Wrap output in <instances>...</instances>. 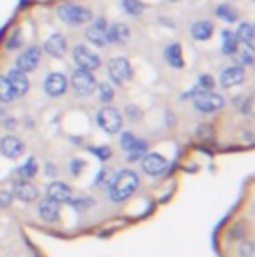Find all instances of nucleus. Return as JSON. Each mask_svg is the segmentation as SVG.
Listing matches in <instances>:
<instances>
[{
  "instance_id": "obj_11",
  "label": "nucleus",
  "mask_w": 255,
  "mask_h": 257,
  "mask_svg": "<svg viewBox=\"0 0 255 257\" xmlns=\"http://www.w3.org/2000/svg\"><path fill=\"white\" fill-rule=\"evenodd\" d=\"M0 154H2L4 158H8V160H14V158L22 156V154H24V144H22V140H18V138H14V136H6V138L0 142Z\"/></svg>"
},
{
  "instance_id": "obj_26",
  "label": "nucleus",
  "mask_w": 255,
  "mask_h": 257,
  "mask_svg": "<svg viewBox=\"0 0 255 257\" xmlns=\"http://www.w3.org/2000/svg\"><path fill=\"white\" fill-rule=\"evenodd\" d=\"M36 172H38V166H36V160L34 158H30L20 170H18V176L22 178V180H30V178H34L36 176Z\"/></svg>"
},
{
  "instance_id": "obj_9",
  "label": "nucleus",
  "mask_w": 255,
  "mask_h": 257,
  "mask_svg": "<svg viewBox=\"0 0 255 257\" xmlns=\"http://www.w3.org/2000/svg\"><path fill=\"white\" fill-rule=\"evenodd\" d=\"M40 62V48L38 46H30L28 50H24L18 60H16V68L22 72H32Z\"/></svg>"
},
{
  "instance_id": "obj_39",
  "label": "nucleus",
  "mask_w": 255,
  "mask_h": 257,
  "mask_svg": "<svg viewBox=\"0 0 255 257\" xmlns=\"http://www.w3.org/2000/svg\"><path fill=\"white\" fill-rule=\"evenodd\" d=\"M170 2H176V0H170Z\"/></svg>"
},
{
  "instance_id": "obj_34",
  "label": "nucleus",
  "mask_w": 255,
  "mask_h": 257,
  "mask_svg": "<svg viewBox=\"0 0 255 257\" xmlns=\"http://www.w3.org/2000/svg\"><path fill=\"white\" fill-rule=\"evenodd\" d=\"M12 203V193L0 192V207H8Z\"/></svg>"
},
{
  "instance_id": "obj_36",
  "label": "nucleus",
  "mask_w": 255,
  "mask_h": 257,
  "mask_svg": "<svg viewBox=\"0 0 255 257\" xmlns=\"http://www.w3.org/2000/svg\"><path fill=\"white\" fill-rule=\"evenodd\" d=\"M18 44H20V36H18V34H14V36H12V40L8 42V48H16Z\"/></svg>"
},
{
  "instance_id": "obj_35",
  "label": "nucleus",
  "mask_w": 255,
  "mask_h": 257,
  "mask_svg": "<svg viewBox=\"0 0 255 257\" xmlns=\"http://www.w3.org/2000/svg\"><path fill=\"white\" fill-rule=\"evenodd\" d=\"M251 54H253L251 48H249L247 52H243V62H245V64H253V56H251Z\"/></svg>"
},
{
  "instance_id": "obj_14",
  "label": "nucleus",
  "mask_w": 255,
  "mask_h": 257,
  "mask_svg": "<svg viewBox=\"0 0 255 257\" xmlns=\"http://www.w3.org/2000/svg\"><path fill=\"white\" fill-rule=\"evenodd\" d=\"M6 80H8V82H10V86L14 88L16 96H20V94H26V92H28L30 82H28V78H26V72H22V70L14 68V70H10V72H8Z\"/></svg>"
},
{
  "instance_id": "obj_16",
  "label": "nucleus",
  "mask_w": 255,
  "mask_h": 257,
  "mask_svg": "<svg viewBox=\"0 0 255 257\" xmlns=\"http://www.w3.org/2000/svg\"><path fill=\"white\" fill-rule=\"evenodd\" d=\"M14 195L22 201H36L38 199V190L34 184L26 182V180H20V182H14Z\"/></svg>"
},
{
  "instance_id": "obj_5",
  "label": "nucleus",
  "mask_w": 255,
  "mask_h": 257,
  "mask_svg": "<svg viewBox=\"0 0 255 257\" xmlns=\"http://www.w3.org/2000/svg\"><path fill=\"white\" fill-rule=\"evenodd\" d=\"M108 76H110V80H112L114 84H118V86L128 82V80L132 78L130 62H128L126 58H114V60H110V64H108Z\"/></svg>"
},
{
  "instance_id": "obj_38",
  "label": "nucleus",
  "mask_w": 255,
  "mask_h": 257,
  "mask_svg": "<svg viewBox=\"0 0 255 257\" xmlns=\"http://www.w3.org/2000/svg\"><path fill=\"white\" fill-rule=\"evenodd\" d=\"M72 166H74L72 168V174H78L80 172V162H72Z\"/></svg>"
},
{
  "instance_id": "obj_17",
  "label": "nucleus",
  "mask_w": 255,
  "mask_h": 257,
  "mask_svg": "<svg viewBox=\"0 0 255 257\" xmlns=\"http://www.w3.org/2000/svg\"><path fill=\"white\" fill-rule=\"evenodd\" d=\"M48 197L54 199L56 203H68L72 201V190L62 182H54L48 186Z\"/></svg>"
},
{
  "instance_id": "obj_22",
  "label": "nucleus",
  "mask_w": 255,
  "mask_h": 257,
  "mask_svg": "<svg viewBox=\"0 0 255 257\" xmlns=\"http://www.w3.org/2000/svg\"><path fill=\"white\" fill-rule=\"evenodd\" d=\"M166 60L172 68H182L184 58H182V46L180 44H170L166 48Z\"/></svg>"
},
{
  "instance_id": "obj_24",
  "label": "nucleus",
  "mask_w": 255,
  "mask_h": 257,
  "mask_svg": "<svg viewBox=\"0 0 255 257\" xmlns=\"http://www.w3.org/2000/svg\"><path fill=\"white\" fill-rule=\"evenodd\" d=\"M14 98H16L14 88L10 86V82L6 80V76H0V102L8 104V102H12Z\"/></svg>"
},
{
  "instance_id": "obj_29",
  "label": "nucleus",
  "mask_w": 255,
  "mask_h": 257,
  "mask_svg": "<svg viewBox=\"0 0 255 257\" xmlns=\"http://www.w3.org/2000/svg\"><path fill=\"white\" fill-rule=\"evenodd\" d=\"M124 10L132 16H140L144 12V4L140 0H124Z\"/></svg>"
},
{
  "instance_id": "obj_19",
  "label": "nucleus",
  "mask_w": 255,
  "mask_h": 257,
  "mask_svg": "<svg viewBox=\"0 0 255 257\" xmlns=\"http://www.w3.org/2000/svg\"><path fill=\"white\" fill-rule=\"evenodd\" d=\"M40 217L44 219V221H56L58 219V215H60V203H56L54 199H50V197H46L42 203H40Z\"/></svg>"
},
{
  "instance_id": "obj_30",
  "label": "nucleus",
  "mask_w": 255,
  "mask_h": 257,
  "mask_svg": "<svg viewBox=\"0 0 255 257\" xmlns=\"http://www.w3.org/2000/svg\"><path fill=\"white\" fill-rule=\"evenodd\" d=\"M112 180H114V174L110 172V170H102L100 174H98V178H96V186H100V188H106V186H110L112 184Z\"/></svg>"
},
{
  "instance_id": "obj_1",
  "label": "nucleus",
  "mask_w": 255,
  "mask_h": 257,
  "mask_svg": "<svg viewBox=\"0 0 255 257\" xmlns=\"http://www.w3.org/2000/svg\"><path fill=\"white\" fill-rule=\"evenodd\" d=\"M138 186H140L138 174L132 170H124V172L114 176V180L110 184V197L114 201H124L138 190Z\"/></svg>"
},
{
  "instance_id": "obj_25",
  "label": "nucleus",
  "mask_w": 255,
  "mask_h": 257,
  "mask_svg": "<svg viewBox=\"0 0 255 257\" xmlns=\"http://www.w3.org/2000/svg\"><path fill=\"white\" fill-rule=\"evenodd\" d=\"M146 150H148V144H146V142H142V140H136V144L128 150V160H130V162L140 160L142 156H146Z\"/></svg>"
},
{
  "instance_id": "obj_33",
  "label": "nucleus",
  "mask_w": 255,
  "mask_h": 257,
  "mask_svg": "<svg viewBox=\"0 0 255 257\" xmlns=\"http://www.w3.org/2000/svg\"><path fill=\"white\" fill-rule=\"evenodd\" d=\"M92 152L100 158V160H108L110 156H112V152H110V148H106V146H100V148H92Z\"/></svg>"
},
{
  "instance_id": "obj_27",
  "label": "nucleus",
  "mask_w": 255,
  "mask_h": 257,
  "mask_svg": "<svg viewBox=\"0 0 255 257\" xmlns=\"http://www.w3.org/2000/svg\"><path fill=\"white\" fill-rule=\"evenodd\" d=\"M96 88H98V96H100V102L108 104V102H112V100H114V86H110V84L102 82V84H98Z\"/></svg>"
},
{
  "instance_id": "obj_12",
  "label": "nucleus",
  "mask_w": 255,
  "mask_h": 257,
  "mask_svg": "<svg viewBox=\"0 0 255 257\" xmlns=\"http://www.w3.org/2000/svg\"><path fill=\"white\" fill-rule=\"evenodd\" d=\"M66 86H68L66 78H64L62 74H58V72L48 74L46 80H44V90L50 96H62L64 92H66Z\"/></svg>"
},
{
  "instance_id": "obj_21",
  "label": "nucleus",
  "mask_w": 255,
  "mask_h": 257,
  "mask_svg": "<svg viewBox=\"0 0 255 257\" xmlns=\"http://www.w3.org/2000/svg\"><path fill=\"white\" fill-rule=\"evenodd\" d=\"M237 46H239L237 36L233 32H229V30H223V34H221V50H223V54H227V56L235 54Z\"/></svg>"
},
{
  "instance_id": "obj_6",
  "label": "nucleus",
  "mask_w": 255,
  "mask_h": 257,
  "mask_svg": "<svg viewBox=\"0 0 255 257\" xmlns=\"http://www.w3.org/2000/svg\"><path fill=\"white\" fill-rule=\"evenodd\" d=\"M74 62L78 64L80 70L92 72V70H96V68L100 66V56L94 54V52H92L90 48H86V46H76V48H74Z\"/></svg>"
},
{
  "instance_id": "obj_15",
  "label": "nucleus",
  "mask_w": 255,
  "mask_h": 257,
  "mask_svg": "<svg viewBox=\"0 0 255 257\" xmlns=\"http://www.w3.org/2000/svg\"><path fill=\"white\" fill-rule=\"evenodd\" d=\"M66 48H68V42H66V38H64L62 34H52L44 42V50L50 56H54V58H62L64 54H66Z\"/></svg>"
},
{
  "instance_id": "obj_3",
  "label": "nucleus",
  "mask_w": 255,
  "mask_h": 257,
  "mask_svg": "<svg viewBox=\"0 0 255 257\" xmlns=\"http://www.w3.org/2000/svg\"><path fill=\"white\" fill-rule=\"evenodd\" d=\"M96 86H98V84H96L92 72L78 68V70L72 74V88H74V92H76L78 96H90V94L96 90Z\"/></svg>"
},
{
  "instance_id": "obj_2",
  "label": "nucleus",
  "mask_w": 255,
  "mask_h": 257,
  "mask_svg": "<svg viewBox=\"0 0 255 257\" xmlns=\"http://www.w3.org/2000/svg\"><path fill=\"white\" fill-rule=\"evenodd\" d=\"M58 16L62 18V22L70 26H78V24H86L92 20V12L84 6H76V4H64L58 8Z\"/></svg>"
},
{
  "instance_id": "obj_37",
  "label": "nucleus",
  "mask_w": 255,
  "mask_h": 257,
  "mask_svg": "<svg viewBox=\"0 0 255 257\" xmlns=\"http://www.w3.org/2000/svg\"><path fill=\"white\" fill-rule=\"evenodd\" d=\"M251 251H253L251 243H245V247H241V249H239V253H245V255H251Z\"/></svg>"
},
{
  "instance_id": "obj_20",
  "label": "nucleus",
  "mask_w": 255,
  "mask_h": 257,
  "mask_svg": "<svg viewBox=\"0 0 255 257\" xmlns=\"http://www.w3.org/2000/svg\"><path fill=\"white\" fill-rule=\"evenodd\" d=\"M211 34H213V24L207 20H199L191 26V36L195 40H207Z\"/></svg>"
},
{
  "instance_id": "obj_4",
  "label": "nucleus",
  "mask_w": 255,
  "mask_h": 257,
  "mask_svg": "<svg viewBox=\"0 0 255 257\" xmlns=\"http://www.w3.org/2000/svg\"><path fill=\"white\" fill-rule=\"evenodd\" d=\"M96 118H98V126L108 134H118L122 130V114L114 108H102Z\"/></svg>"
},
{
  "instance_id": "obj_10",
  "label": "nucleus",
  "mask_w": 255,
  "mask_h": 257,
  "mask_svg": "<svg viewBox=\"0 0 255 257\" xmlns=\"http://www.w3.org/2000/svg\"><path fill=\"white\" fill-rule=\"evenodd\" d=\"M86 38L96 44V46H104L108 42V26H106V20L100 18L98 22H94L88 30H86Z\"/></svg>"
},
{
  "instance_id": "obj_23",
  "label": "nucleus",
  "mask_w": 255,
  "mask_h": 257,
  "mask_svg": "<svg viewBox=\"0 0 255 257\" xmlns=\"http://www.w3.org/2000/svg\"><path fill=\"white\" fill-rule=\"evenodd\" d=\"M235 36H237V40H241V42L247 44L249 48L253 46V26H251L249 22H241Z\"/></svg>"
},
{
  "instance_id": "obj_13",
  "label": "nucleus",
  "mask_w": 255,
  "mask_h": 257,
  "mask_svg": "<svg viewBox=\"0 0 255 257\" xmlns=\"http://www.w3.org/2000/svg\"><path fill=\"white\" fill-rule=\"evenodd\" d=\"M243 78H245L243 68H239V66H231V68H225V70L221 72L219 82H221V86H223V88H231V86L241 84V82H243Z\"/></svg>"
},
{
  "instance_id": "obj_31",
  "label": "nucleus",
  "mask_w": 255,
  "mask_h": 257,
  "mask_svg": "<svg viewBox=\"0 0 255 257\" xmlns=\"http://www.w3.org/2000/svg\"><path fill=\"white\" fill-rule=\"evenodd\" d=\"M197 86H199L203 92H211V88H213V78H211V76H199Z\"/></svg>"
},
{
  "instance_id": "obj_32",
  "label": "nucleus",
  "mask_w": 255,
  "mask_h": 257,
  "mask_svg": "<svg viewBox=\"0 0 255 257\" xmlns=\"http://www.w3.org/2000/svg\"><path fill=\"white\" fill-rule=\"evenodd\" d=\"M134 144H136V136H134V134H130V132L122 134V148H124L126 152L134 146Z\"/></svg>"
},
{
  "instance_id": "obj_7",
  "label": "nucleus",
  "mask_w": 255,
  "mask_h": 257,
  "mask_svg": "<svg viewBox=\"0 0 255 257\" xmlns=\"http://www.w3.org/2000/svg\"><path fill=\"white\" fill-rule=\"evenodd\" d=\"M193 104L199 112H215L223 106V98L213 92H203V94L193 96Z\"/></svg>"
},
{
  "instance_id": "obj_28",
  "label": "nucleus",
  "mask_w": 255,
  "mask_h": 257,
  "mask_svg": "<svg viewBox=\"0 0 255 257\" xmlns=\"http://www.w3.org/2000/svg\"><path fill=\"white\" fill-rule=\"evenodd\" d=\"M217 16L221 18V20H225V22H235L237 20V12L231 8V6H219L217 8Z\"/></svg>"
},
{
  "instance_id": "obj_8",
  "label": "nucleus",
  "mask_w": 255,
  "mask_h": 257,
  "mask_svg": "<svg viewBox=\"0 0 255 257\" xmlns=\"http://www.w3.org/2000/svg\"><path fill=\"white\" fill-rule=\"evenodd\" d=\"M142 168H144V172H146L148 176H160V174L166 172L168 162H166V158H162L160 154H148V156H144V160H142Z\"/></svg>"
},
{
  "instance_id": "obj_18",
  "label": "nucleus",
  "mask_w": 255,
  "mask_h": 257,
  "mask_svg": "<svg viewBox=\"0 0 255 257\" xmlns=\"http://www.w3.org/2000/svg\"><path fill=\"white\" fill-rule=\"evenodd\" d=\"M128 38H130V28H128L124 22H116L108 28V42H114V44H126Z\"/></svg>"
}]
</instances>
